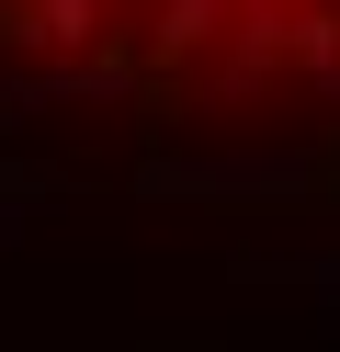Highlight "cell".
I'll use <instances>...</instances> for the list:
<instances>
[{"instance_id":"2","label":"cell","mask_w":340,"mask_h":352,"mask_svg":"<svg viewBox=\"0 0 340 352\" xmlns=\"http://www.w3.org/2000/svg\"><path fill=\"white\" fill-rule=\"evenodd\" d=\"M227 23H238V0H159V23H148V57H159V69H181V57L227 46Z\"/></svg>"},{"instance_id":"3","label":"cell","mask_w":340,"mask_h":352,"mask_svg":"<svg viewBox=\"0 0 340 352\" xmlns=\"http://www.w3.org/2000/svg\"><path fill=\"white\" fill-rule=\"evenodd\" d=\"M295 69H306V80L340 69V0H306V12H295Z\"/></svg>"},{"instance_id":"1","label":"cell","mask_w":340,"mask_h":352,"mask_svg":"<svg viewBox=\"0 0 340 352\" xmlns=\"http://www.w3.org/2000/svg\"><path fill=\"white\" fill-rule=\"evenodd\" d=\"M102 23H113V0H12V12H0V34H23V46H45V57L102 46Z\"/></svg>"}]
</instances>
